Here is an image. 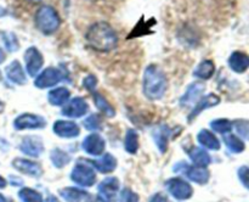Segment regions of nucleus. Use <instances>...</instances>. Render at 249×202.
<instances>
[{
  "label": "nucleus",
  "mask_w": 249,
  "mask_h": 202,
  "mask_svg": "<svg viewBox=\"0 0 249 202\" xmlns=\"http://www.w3.org/2000/svg\"><path fill=\"white\" fill-rule=\"evenodd\" d=\"M0 202H10L2 194H0Z\"/></svg>",
  "instance_id": "obj_44"
},
{
  "label": "nucleus",
  "mask_w": 249,
  "mask_h": 202,
  "mask_svg": "<svg viewBox=\"0 0 249 202\" xmlns=\"http://www.w3.org/2000/svg\"><path fill=\"white\" fill-rule=\"evenodd\" d=\"M219 102H220V99H219L216 95L211 94V95H207V96H204L203 99H202L201 101H199L198 104L194 107V110L191 111V113H190V116H189V122H191L192 119L196 118V117L198 116L202 111H204V110L209 109V107L216 106Z\"/></svg>",
  "instance_id": "obj_19"
},
{
  "label": "nucleus",
  "mask_w": 249,
  "mask_h": 202,
  "mask_svg": "<svg viewBox=\"0 0 249 202\" xmlns=\"http://www.w3.org/2000/svg\"><path fill=\"white\" fill-rule=\"evenodd\" d=\"M190 158L194 162V165L196 167H202L206 168L207 165H211L212 157L209 156V153L206 150H203L202 147H192V150L189 152Z\"/></svg>",
  "instance_id": "obj_22"
},
{
  "label": "nucleus",
  "mask_w": 249,
  "mask_h": 202,
  "mask_svg": "<svg viewBox=\"0 0 249 202\" xmlns=\"http://www.w3.org/2000/svg\"><path fill=\"white\" fill-rule=\"evenodd\" d=\"M165 186H167L169 194L179 201L189 200L194 194V189L191 185L181 178H172L165 183Z\"/></svg>",
  "instance_id": "obj_5"
},
{
  "label": "nucleus",
  "mask_w": 249,
  "mask_h": 202,
  "mask_svg": "<svg viewBox=\"0 0 249 202\" xmlns=\"http://www.w3.org/2000/svg\"><path fill=\"white\" fill-rule=\"evenodd\" d=\"M63 79V73L58 68L49 67L36 75L34 85L39 89H46L57 85Z\"/></svg>",
  "instance_id": "obj_6"
},
{
  "label": "nucleus",
  "mask_w": 249,
  "mask_h": 202,
  "mask_svg": "<svg viewBox=\"0 0 249 202\" xmlns=\"http://www.w3.org/2000/svg\"><path fill=\"white\" fill-rule=\"evenodd\" d=\"M53 130L57 136L66 139L77 138L80 134V129L77 123L71 121H63V119L56 121L55 123H53Z\"/></svg>",
  "instance_id": "obj_13"
},
{
  "label": "nucleus",
  "mask_w": 249,
  "mask_h": 202,
  "mask_svg": "<svg viewBox=\"0 0 249 202\" xmlns=\"http://www.w3.org/2000/svg\"><path fill=\"white\" fill-rule=\"evenodd\" d=\"M204 92V87L201 84V83H194L189 87L187 92H185V95H182L181 100V105H190V104H194L198 96H201Z\"/></svg>",
  "instance_id": "obj_24"
},
{
  "label": "nucleus",
  "mask_w": 249,
  "mask_h": 202,
  "mask_svg": "<svg viewBox=\"0 0 249 202\" xmlns=\"http://www.w3.org/2000/svg\"><path fill=\"white\" fill-rule=\"evenodd\" d=\"M19 150L31 157H39L44 151L43 141L38 136H24L19 144Z\"/></svg>",
  "instance_id": "obj_12"
},
{
  "label": "nucleus",
  "mask_w": 249,
  "mask_h": 202,
  "mask_svg": "<svg viewBox=\"0 0 249 202\" xmlns=\"http://www.w3.org/2000/svg\"><path fill=\"white\" fill-rule=\"evenodd\" d=\"M2 110H4V102L0 101V112H1Z\"/></svg>",
  "instance_id": "obj_45"
},
{
  "label": "nucleus",
  "mask_w": 249,
  "mask_h": 202,
  "mask_svg": "<svg viewBox=\"0 0 249 202\" xmlns=\"http://www.w3.org/2000/svg\"><path fill=\"white\" fill-rule=\"evenodd\" d=\"M24 62H26L27 73L31 77H36L44 65L43 55L36 46H31L24 53Z\"/></svg>",
  "instance_id": "obj_8"
},
{
  "label": "nucleus",
  "mask_w": 249,
  "mask_h": 202,
  "mask_svg": "<svg viewBox=\"0 0 249 202\" xmlns=\"http://www.w3.org/2000/svg\"><path fill=\"white\" fill-rule=\"evenodd\" d=\"M119 189V180L114 177L106 178L101 182L97 190H99L100 202H113L116 199L117 191Z\"/></svg>",
  "instance_id": "obj_9"
},
{
  "label": "nucleus",
  "mask_w": 249,
  "mask_h": 202,
  "mask_svg": "<svg viewBox=\"0 0 249 202\" xmlns=\"http://www.w3.org/2000/svg\"><path fill=\"white\" fill-rule=\"evenodd\" d=\"M84 127L88 130H100L102 129V122L97 114H91L84 121Z\"/></svg>",
  "instance_id": "obj_34"
},
{
  "label": "nucleus",
  "mask_w": 249,
  "mask_h": 202,
  "mask_svg": "<svg viewBox=\"0 0 249 202\" xmlns=\"http://www.w3.org/2000/svg\"><path fill=\"white\" fill-rule=\"evenodd\" d=\"M197 140H198V143L203 147L209 148V150H219L220 148V141H219V139L213 133L207 130V129H202L199 131L198 135H197Z\"/></svg>",
  "instance_id": "obj_23"
},
{
  "label": "nucleus",
  "mask_w": 249,
  "mask_h": 202,
  "mask_svg": "<svg viewBox=\"0 0 249 202\" xmlns=\"http://www.w3.org/2000/svg\"><path fill=\"white\" fill-rule=\"evenodd\" d=\"M18 197L22 202H43V196L40 192L31 189V187H23L18 192Z\"/></svg>",
  "instance_id": "obj_31"
},
{
  "label": "nucleus",
  "mask_w": 249,
  "mask_h": 202,
  "mask_svg": "<svg viewBox=\"0 0 249 202\" xmlns=\"http://www.w3.org/2000/svg\"><path fill=\"white\" fill-rule=\"evenodd\" d=\"M88 192L77 187H65L60 190V195L66 202H82L87 197Z\"/></svg>",
  "instance_id": "obj_26"
},
{
  "label": "nucleus",
  "mask_w": 249,
  "mask_h": 202,
  "mask_svg": "<svg viewBox=\"0 0 249 202\" xmlns=\"http://www.w3.org/2000/svg\"><path fill=\"white\" fill-rule=\"evenodd\" d=\"M88 111H89V106L87 101L83 97L77 96L66 104V106L62 109V114L70 118H80L85 116Z\"/></svg>",
  "instance_id": "obj_11"
},
{
  "label": "nucleus",
  "mask_w": 249,
  "mask_h": 202,
  "mask_svg": "<svg viewBox=\"0 0 249 202\" xmlns=\"http://www.w3.org/2000/svg\"><path fill=\"white\" fill-rule=\"evenodd\" d=\"M5 73H6V78L14 84L23 85L27 83V77L26 73H24L23 68H22L21 63L17 60L12 61L11 63L7 65V67L5 68Z\"/></svg>",
  "instance_id": "obj_15"
},
{
  "label": "nucleus",
  "mask_w": 249,
  "mask_h": 202,
  "mask_svg": "<svg viewBox=\"0 0 249 202\" xmlns=\"http://www.w3.org/2000/svg\"><path fill=\"white\" fill-rule=\"evenodd\" d=\"M97 84V78L95 75H88L83 80V85H84L85 89H88L89 92H95Z\"/></svg>",
  "instance_id": "obj_38"
},
{
  "label": "nucleus",
  "mask_w": 249,
  "mask_h": 202,
  "mask_svg": "<svg viewBox=\"0 0 249 202\" xmlns=\"http://www.w3.org/2000/svg\"><path fill=\"white\" fill-rule=\"evenodd\" d=\"M11 183L12 185H22V180L18 179V178L11 177Z\"/></svg>",
  "instance_id": "obj_40"
},
{
  "label": "nucleus",
  "mask_w": 249,
  "mask_h": 202,
  "mask_svg": "<svg viewBox=\"0 0 249 202\" xmlns=\"http://www.w3.org/2000/svg\"><path fill=\"white\" fill-rule=\"evenodd\" d=\"M238 178L242 182V184L245 185L247 189H249V167L247 165H242V167L238 169Z\"/></svg>",
  "instance_id": "obj_37"
},
{
  "label": "nucleus",
  "mask_w": 249,
  "mask_h": 202,
  "mask_svg": "<svg viewBox=\"0 0 249 202\" xmlns=\"http://www.w3.org/2000/svg\"><path fill=\"white\" fill-rule=\"evenodd\" d=\"M143 94L151 100H158L167 90V78L158 66L150 65L143 72Z\"/></svg>",
  "instance_id": "obj_2"
},
{
  "label": "nucleus",
  "mask_w": 249,
  "mask_h": 202,
  "mask_svg": "<svg viewBox=\"0 0 249 202\" xmlns=\"http://www.w3.org/2000/svg\"><path fill=\"white\" fill-rule=\"evenodd\" d=\"M82 147L88 155L101 156L105 152L106 141H105V139L100 134L92 133L90 135L85 136V139L83 140Z\"/></svg>",
  "instance_id": "obj_10"
},
{
  "label": "nucleus",
  "mask_w": 249,
  "mask_h": 202,
  "mask_svg": "<svg viewBox=\"0 0 249 202\" xmlns=\"http://www.w3.org/2000/svg\"><path fill=\"white\" fill-rule=\"evenodd\" d=\"M5 186H6V180H5L4 178H2L1 175H0V187H1V189H2V187H5Z\"/></svg>",
  "instance_id": "obj_43"
},
{
  "label": "nucleus",
  "mask_w": 249,
  "mask_h": 202,
  "mask_svg": "<svg viewBox=\"0 0 249 202\" xmlns=\"http://www.w3.org/2000/svg\"><path fill=\"white\" fill-rule=\"evenodd\" d=\"M235 128L241 136L249 140V122L245 119H238L235 122Z\"/></svg>",
  "instance_id": "obj_35"
},
{
  "label": "nucleus",
  "mask_w": 249,
  "mask_h": 202,
  "mask_svg": "<svg viewBox=\"0 0 249 202\" xmlns=\"http://www.w3.org/2000/svg\"><path fill=\"white\" fill-rule=\"evenodd\" d=\"M12 167L23 174L31 175V177H40L43 170L36 162L26 160V158H15L12 161Z\"/></svg>",
  "instance_id": "obj_14"
},
{
  "label": "nucleus",
  "mask_w": 249,
  "mask_h": 202,
  "mask_svg": "<svg viewBox=\"0 0 249 202\" xmlns=\"http://www.w3.org/2000/svg\"><path fill=\"white\" fill-rule=\"evenodd\" d=\"M34 22L39 31L43 34L50 36L55 33L61 24V18L57 11L50 5H43L39 7L34 16Z\"/></svg>",
  "instance_id": "obj_3"
},
{
  "label": "nucleus",
  "mask_w": 249,
  "mask_h": 202,
  "mask_svg": "<svg viewBox=\"0 0 249 202\" xmlns=\"http://www.w3.org/2000/svg\"><path fill=\"white\" fill-rule=\"evenodd\" d=\"M91 165L101 173H112L117 168V160L111 153H105L100 160L92 161Z\"/></svg>",
  "instance_id": "obj_21"
},
{
  "label": "nucleus",
  "mask_w": 249,
  "mask_h": 202,
  "mask_svg": "<svg viewBox=\"0 0 249 202\" xmlns=\"http://www.w3.org/2000/svg\"><path fill=\"white\" fill-rule=\"evenodd\" d=\"M211 127L213 130L216 131V133L226 134V133H229V131H231V129H232V123H231L229 119L219 118V119H215V121L212 122Z\"/></svg>",
  "instance_id": "obj_33"
},
{
  "label": "nucleus",
  "mask_w": 249,
  "mask_h": 202,
  "mask_svg": "<svg viewBox=\"0 0 249 202\" xmlns=\"http://www.w3.org/2000/svg\"><path fill=\"white\" fill-rule=\"evenodd\" d=\"M215 72V66L212 60H204L194 71V75L199 79H209Z\"/></svg>",
  "instance_id": "obj_25"
},
{
  "label": "nucleus",
  "mask_w": 249,
  "mask_h": 202,
  "mask_svg": "<svg viewBox=\"0 0 249 202\" xmlns=\"http://www.w3.org/2000/svg\"><path fill=\"white\" fill-rule=\"evenodd\" d=\"M181 165H182L181 172L182 170H185L187 178H189L190 180H192V182L202 185V184H206V183L209 180V172L206 169V168L196 167V165H194V167H189V165H186V162H182Z\"/></svg>",
  "instance_id": "obj_16"
},
{
  "label": "nucleus",
  "mask_w": 249,
  "mask_h": 202,
  "mask_svg": "<svg viewBox=\"0 0 249 202\" xmlns=\"http://www.w3.org/2000/svg\"><path fill=\"white\" fill-rule=\"evenodd\" d=\"M91 1H97V0H91Z\"/></svg>",
  "instance_id": "obj_47"
},
{
  "label": "nucleus",
  "mask_w": 249,
  "mask_h": 202,
  "mask_svg": "<svg viewBox=\"0 0 249 202\" xmlns=\"http://www.w3.org/2000/svg\"><path fill=\"white\" fill-rule=\"evenodd\" d=\"M71 96V92L67 88L60 87L53 89L48 94V100L53 106H63L68 101Z\"/></svg>",
  "instance_id": "obj_20"
},
{
  "label": "nucleus",
  "mask_w": 249,
  "mask_h": 202,
  "mask_svg": "<svg viewBox=\"0 0 249 202\" xmlns=\"http://www.w3.org/2000/svg\"><path fill=\"white\" fill-rule=\"evenodd\" d=\"M121 202H139V196L130 189H124L121 194Z\"/></svg>",
  "instance_id": "obj_36"
},
{
  "label": "nucleus",
  "mask_w": 249,
  "mask_h": 202,
  "mask_svg": "<svg viewBox=\"0 0 249 202\" xmlns=\"http://www.w3.org/2000/svg\"><path fill=\"white\" fill-rule=\"evenodd\" d=\"M50 158L53 161V165L57 168H63L66 165L71 162V156L66 151L61 150V148H53L51 151Z\"/></svg>",
  "instance_id": "obj_28"
},
{
  "label": "nucleus",
  "mask_w": 249,
  "mask_h": 202,
  "mask_svg": "<svg viewBox=\"0 0 249 202\" xmlns=\"http://www.w3.org/2000/svg\"><path fill=\"white\" fill-rule=\"evenodd\" d=\"M0 79H1V73H0Z\"/></svg>",
  "instance_id": "obj_46"
},
{
  "label": "nucleus",
  "mask_w": 249,
  "mask_h": 202,
  "mask_svg": "<svg viewBox=\"0 0 249 202\" xmlns=\"http://www.w3.org/2000/svg\"><path fill=\"white\" fill-rule=\"evenodd\" d=\"M224 141H225L226 146H228V148L231 152L240 153L245 150V143L238 136L233 135V134L224 135Z\"/></svg>",
  "instance_id": "obj_29"
},
{
  "label": "nucleus",
  "mask_w": 249,
  "mask_h": 202,
  "mask_svg": "<svg viewBox=\"0 0 249 202\" xmlns=\"http://www.w3.org/2000/svg\"><path fill=\"white\" fill-rule=\"evenodd\" d=\"M124 148L128 153H134L138 152L139 148V136L134 129H128L125 134V139H124Z\"/></svg>",
  "instance_id": "obj_27"
},
{
  "label": "nucleus",
  "mask_w": 249,
  "mask_h": 202,
  "mask_svg": "<svg viewBox=\"0 0 249 202\" xmlns=\"http://www.w3.org/2000/svg\"><path fill=\"white\" fill-rule=\"evenodd\" d=\"M46 126L44 117L33 113H22L14 121V127L17 130L24 129H41Z\"/></svg>",
  "instance_id": "obj_7"
},
{
  "label": "nucleus",
  "mask_w": 249,
  "mask_h": 202,
  "mask_svg": "<svg viewBox=\"0 0 249 202\" xmlns=\"http://www.w3.org/2000/svg\"><path fill=\"white\" fill-rule=\"evenodd\" d=\"M94 102H95V105H96L97 109H99L100 111L102 112V113L106 114L107 117H113L114 114H116V111H114L113 107H112L111 105L108 104V101H107V100L105 99L102 95L95 92V94H94Z\"/></svg>",
  "instance_id": "obj_30"
},
{
  "label": "nucleus",
  "mask_w": 249,
  "mask_h": 202,
  "mask_svg": "<svg viewBox=\"0 0 249 202\" xmlns=\"http://www.w3.org/2000/svg\"><path fill=\"white\" fill-rule=\"evenodd\" d=\"M45 202H60L58 201L57 197L53 196V195H50V196H48V199L45 200Z\"/></svg>",
  "instance_id": "obj_41"
},
{
  "label": "nucleus",
  "mask_w": 249,
  "mask_h": 202,
  "mask_svg": "<svg viewBox=\"0 0 249 202\" xmlns=\"http://www.w3.org/2000/svg\"><path fill=\"white\" fill-rule=\"evenodd\" d=\"M150 202H167V199H165L164 195H162L160 192H157V194H155L151 197Z\"/></svg>",
  "instance_id": "obj_39"
},
{
  "label": "nucleus",
  "mask_w": 249,
  "mask_h": 202,
  "mask_svg": "<svg viewBox=\"0 0 249 202\" xmlns=\"http://www.w3.org/2000/svg\"><path fill=\"white\" fill-rule=\"evenodd\" d=\"M5 57H6V56H5L4 50H2V49L0 48V65H1V63L4 62V61H5Z\"/></svg>",
  "instance_id": "obj_42"
},
{
  "label": "nucleus",
  "mask_w": 249,
  "mask_h": 202,
  "mask_svg": "<svg viewBox=\"0 0 249 202\" xmlns=\"http://www.w3.org/2000/svg\"><path fill=\"white\" fill-rule=\"evenodd\" d=\"M2 43L9 53H15L19 49L18 39H17L16 34L12 32H2Z\"/></svg>",
  "instance_id": "obj_32"
},
{
  "label": "nucleus",
  "mask_w": 249,
  "mask_h": 202,
  "mask_svg": "<svg viewBox=\"0 0 249 202\" xmlns=\"http://www.w3.org/2000/svg\"><path fill=\"white\" fill-rule=\"evenodd\" d=\"M169 134L170 130L167 126H158L152 131V138L155 140L156 145H157L158 150L160 151V153H164L167 151Z\"/></svg>",
  "instance_id": "obj_18"
},
{
  "label": "nucleus",
  "mask_w": 249,
  "mask_h": 202,
  "mask_svg": "<svg viewBox=\"0 0 249 202\" xmlns=\"http://www.w3.org/2000/svg\"><path fill=\"white\" fill-rule=\"evenodd\" d=\"M229 66L236 73H243L249 68V56L242 51H235L229 57Z\"/></svg>",
  "instance_id": "obj_17"
},
{
  "label": "nucleus",
  "mask_w": 249,
  "mask_h": 202,
  "mask_svg": "<svg viewBox=\"0 0 249 202\" xmlns=\"http://www.w3.org/2000/svg\"><path fill=\"white\" fill-rule=\"evenodd\" d=\"M71 179H72L75 184L79 185V186L90 187L95 184V182H96V174H95V170L92 169L90 165L78 163V165H75L74 168L72 169Z\"/></svg>",
  "instance_id": "obj_4"
},
{
  "label": "nucleus",
  "mask_w": 249,
  "mask_h": 202,
  "mask_svg": "<svg viewBox=\"0 0 249 202\" xmlns=\"http://www.w3.org/2000/svg\"><path fill=\"white\" fill-rule=\"evenodd\" d=\"M87 43L90 48L100 53H108L113 50L118 43L116 31L107 22L100 21L90 26L85 34Z\"/></svg>",
  "instance_id": "obj_1"
}]
</instances>
